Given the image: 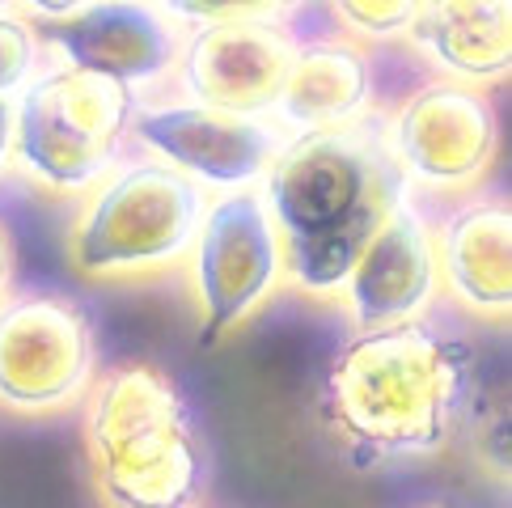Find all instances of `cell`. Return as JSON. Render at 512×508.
I'll use <instances>...</instances> for the list:
<instances>
[{
    "label": "cell",
    "instance_id": "obj_13",
    "mask_svg": "<svg viewBox=\"0 0 512 508\" xmlns=\"http://www.w3.org/2000/svg\"><path fill=\"white\" fill-rule=\"evenodd\" d=\"M441 301L474 322L504 326L512 314V208L496 191L457 195L432 225Z\"/></svg>",
    "mask_w": 512,
    "mask_h": 508
},
{
    "label": "cell",
    "instance_id": "obj_20",
    "mask_svg": "<svg viewBox=\"0 0 512 508\" xmlns=\"http://www.w3.org/2000/svg\"><path fill=\"white\" fill-rule=\"evenodd\" d=\"M13 271H17V246H13L9 225L0 221V297L13 288Z\"/></svg>",
    "mask_w": 512,
    "mask_h": 508
},
{
    "label": "cell",
    "instance_id": "obj_14",
    "mask_svg": "<svg viewBox=\"0 0 512 508\" xmlns=\"http://www.w3.org/2000/svg\"><path fill=\"white\" fill-rule=\"evenodd\" d=\"M373 111L377 106L369 47L343 39V34H309V39H297L284 89L267 119L284 136H297L356 123Z\"/></svg>",
    "mask_w": 512,
    "mask_h": 508
},
{
    "label": "cell",
    "instance_id": "obj_19",
    "mask_svg": "<svg viewBox=\"0 0 512 508\" xmlns=\"http://www.w3.org/2000/svg\"><path fill=\"white\" fill-rule=\"evenodd\" d=\"M89 0H13V13H22L26 22L43 26V22H64V17L81 13Z\"/></svg>",
    "mask_w": 512,
    "mask_h": 508
},
{
    "label": "cell",
    "instance_id": "obj_2",
    "mask_svg": "<svg viewBox=\"0 0 512 508\" xmlns=\"http://www.w3.org/2000/svg\"><path fill=\"white\" fill-rule=\"evenodd\" d=\"M479 398V360L432 314L352 331L322 381V424L364 466L432 458Z\"/></svg>",
    "mask_w": 512,
    "mask_h": 508
},
{
    "label": "cell",
    "instance_id": "obj_11",
    "mask_svg": "<svg viewBox=\"0 0 512 508\" xmlns=\"http://www.w3.org/2000/svg\"><path fill=\"white\" fill-rule=\"evenodd\" d=\"M34 34L51 64L98 72L132 89L166 81L182 43V30L157 0H89L81 13L34 26Z\"/></svg>",
    "mask_w": 512,
    "mask_h": 508
},
{
    "label": "cell",
    "instance_id": "obj_18",
    "mask_svg": "<svg viewBox=\"0 0 512 508\" xmlns=\"http://www.w3.org/2000/svg\"><path fill=\"white\" fill-rule=\"evenodd\" d=\"M39 34L22 13H0V98H17L39 72Z\"/></svg>",
    "mask_w": 512,
    "mask_h": 508
},
{
    "label": "cell",
    "instance_id": "obj_22",
    "mask_svg": "<svg viewBox=\"0 0 512 508\" xmlns=\"http://www.w3.org/2000/svg\"><path fill=\"white\" fill-rule=\"evenodd\" d=\"M0 13H13V0H0Z\"/></svg>",
    "mask_w": 512,
    "mask_h": 508
},
{
    "label": "cell",
    "instance_id": "obj_3",
    "mask_svg": "<svg viewBox=\"0 0 512 508\" xmlns=\"http://www.w3.org/2000/svg\"><path fill=\"white\" fill-rule=\"evenodd\" d=\"M81 449L102 508H204L208 441L187 394L153 360H123L81 398Z\"/></svg>",
    "mask_w": 512,
    "mask_h": 508
},
{
    "label": "cell",
    "instance_id": "obj_5",
    "mask_svg": "<svg viewBox=\"0 0 512 508\" xmlns=\"http://www.w3.org/2000/svg\"><path fill=\"white\" fill-rule=\"evenodd\" d=\"M140 89L85 68L47 64L13 98L9 166L51 199H81L123 161Z\"/></svg>",
    "mask_w": 512,
    "mask_h": 508
},
{
    "label": "cell",
    "instance_id": "obj_4",
    "mask_svg": "<svg viewBox=\"0 0 512 508\" xmlns=\"http://www.w3.org/2000/svg\"><path fill=\"white\" fill-rule=\"evenodd\" d=\"M64 229L68 271L85 284L182 276L208 191L149 153L123 157L81 199Z\"/></svg>",
    "mask_w": 512,
    "mask_h": 508
},
{
    "label": "cell",
    "instance_id": "obj_16",
    "mask_svg": "<svg viewBox=\"0 0 512 508\" xmlns=\"http://www.w3.org/2000/svg\"><path fill=\"white\" fill-rule=\"evenodd\" d=\"M335 22V34L360 47L402 43L424 0H322Z\"/></svg>",
    "mask_w": 512,
    "mask_h": 508
},
{
    "label": "cell",
    "instance_id": "obj_15",
    "mask_svg": "<svg viewBox=\"0 0 512 508\" xmlns=\"http://www.w3.org/2000/svg\"><path fill=\"white\" fill-rule=\"evenodd\" d=\"M407 43L436 77L496 89L512 68V0H424Z\"/></svg>",
    "mask_w": 512,
    "mask_h": 508
},
{
    "label": "cell",
    "instance_id": "obj_7",
    "mask_svg": "<svg viewBox=\"0 0 512 508\" xmlns=\"http://www.w3.org/2000/svg\"><path fill=\"white\" fill-rule=\"evenodd\" d=\"M102 373L98 326L89 310L56 288L0 297V411L51 420L81 407Z\"/></svg>",
    "mask_w": 512,
    "mask_h": 508
},
{
    "label": "cell",
    "instance_id": "obj_1",
    "mask_svg": "<svg viewBox=\"0 0 512 508\" xmlns=\"http://www.w3.org/2000/svg\"><path fill=\"white\" fill-rule=\"evenodd\" d=\"M259 191L284 246V288L314 305L339 301L360 250L402 199H411L381 111L284 136Z\"/></svg>",
    "mask_w": 512,
    "mask_h": 508
},
{
    "label": "cell",
    "instance_id": "obj_6",
    "mask_svg": "<svg viewBox=\"0 0 512 508\" xmlns=\"http://www.w3.org/2000/svg\"><path fill=\"white\" fill-rule=\"evenodd\" d=\"M182 276L199 348H221L284 293V246L259 187L208 195Z\"/></svg>",
    "mask_w": 512,
    "mask_h": 508
},
{
    "label": "cell",
    "instance_id": "obj_17",
    "mask_svg": "<svg viewBox=\"0 0 512 508\" xmlns=\"http://www.w3.org/2000/svg\"><path fill=\"white\" fill-rule=\"evenodd\" d=\"M309 0H157V9L178 30L216 22H292Z\"/></svg>",
    "mask_w": 512,
    "mask_h": 508
},
{
    "label": "cell",
    "instance_id": "obj_8",
    "mask_svg": "<svg viewBox=\"0 0 512 508\" xmlns=\"http://www.w3.org/2000/svg\"><path fill=\"white\" fill-rule=\"evenodd\" d=\"M386 136L407 187L436 199L483 191L500 161V111L491 89L453 77L415 85L386 115Z\"/></svg>",
    "mask_w": 512,
    "mask_h": 508
},
{
    "label": "cell",
    "instance_id": "obj_10",
    "mask_svg": "<svg viewBox=\"0 0 512 508\" xmlns=\"http://www.w3.org/2000/svg\"><path fill=\"white\" fill-rule=\"evenodd\" d=\"M297 34L284 22H216L182 30L174 60V98L221 106L233 115H271Z\"/></svg>",
    "mask_w": 512,
    "mask_h": 508
},
{
    "label": "cell",
    "instance_id": "obj_9",
    "mask_svg": "<svg viewBox=\"0 0 512 508\" xmlns=\"http://www.w3.org/2000/svg\"><path fill=\"white\" fill-rule=\"evenodd\" d=\"M284 132L267 115H233L187 98H140L127 144L195 178L204 191L259 187Z\"/></svg>",
    "mask_w": 512,
    "mask_h": 508
},
{
    "label": "cell",
    "instance_id": "obj_12",
    "mask_svg": "<svg viewBox=\"0 0 512 508\" xmlns=\"http://www.w3.org/2000/svg\"><path fill=\"white\" fill-rule=\"evenodd\" d=\"M436 301H441V280H436L432 221L415 199H402L373 233V242L360 250L335 305L352 331H381L432 314Z\"/></svg>",
    "mask_w": 512,
    "mask_h": 508
},
{
    "label": "cell",
    "instance_id": "obj_23",
    "mask_svg": "<svg viewBox=\"0 0 512 508\" xmlns=\"http://www.w3.org/2000/svg\"><path fill=\"white\" fill-rule=\"evenodd\" d=\"M424 508H441V504H424Z\"/></svg>",
    "mask_w": 512,
    "mask_h": 508
},
{
    "label": "cell",
    "instance_id": "obj_21",
    "mask_svg": "<svg viewBox=\"0 0 512 508\" xmlns=\"http://www.w3.org/2000/svg\"><path fill=\"white\" fill-rule=\"evenodd\" d=\"M9 153H13V102L0 98V174L9 170Z\"/></svg>",
    "mask_w": 512,
    "mask_h": 508
}]
</instances>
